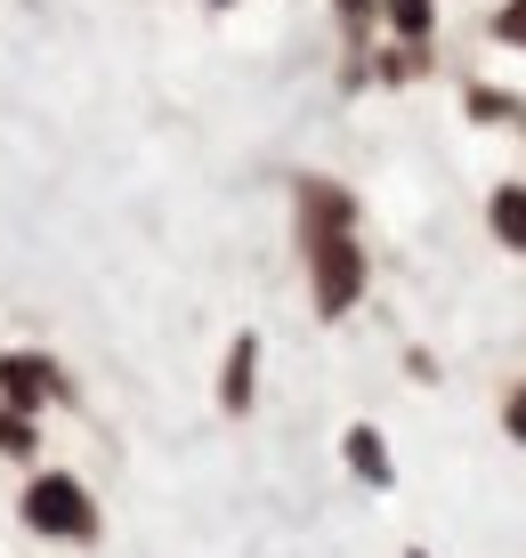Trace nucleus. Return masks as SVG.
<instances>
[{
    "label": "nucleus",
    "instance_id": "8",
    "mask_svg": "<svg viewBox=\"0 0 526 558\" xmlns=\"http://www.w3.org/2000/svg\"><path fill=\"white\" fill-rule=\"evenodd\" d=\"M388 16H397V33H430V0H388Z\"/></svg>",
    "mask_w": 526,
    "mask_h": 558
},
{
    "label": "nucleus",
    "instance_id": "6",
    "mask_svg": "<svg viewBox=\"0 0 526 558\" xmlns=\"http://www.w3.org/2000/svg\"><path fill=\"white\" fill-rule=\"evenodd\" d=\"M251 397V340H236V364H227V405Z\"/></svg>",
    "mask_w": 526,
    "mask_h": 558
},
{
    "label": "nucleus",
    "instance_id": "10",
    "mask_svg": "<svg viewBox=\"0 0 526 558\" xmlns=\"http://www.w3.org/2000/svg\"><path fill=\"white\" fill-rule=\"evenodd\" d=\"M470 106H478V113H486V122H511V113H518V106H511V98H494V89H478V98H470Z\"/></svg>",
    "mask_w": 526,
    "mask_h": 558
},
{
    "label": "nucleus",
    "instance_id": "11",
    "mask_svg": "<svg viewBox=\"0 0 526 558\" xmlns=\"http://www.w3.org/2000/svg\"><path fill=\"white\" fill-rule=\"evenodd\" d=\"M511 437H518V446H526V389L511 397Z\"/></svg>",
    "mask_w": 526,
    "mask_h": 558
},
{
    "label": "nucleus",
    "instance_id": "1",
    "mask_svg": "<svg viewBox=\"0 0 526 558\" xmlns=\"http://www.w3.org/2000/svg\"><path fill=\"white\" fill-rule=\"evenodd\" d=\"M308 210H316V235H308V252H316V307L324 316H348V300L364 283V259L348 243V203L333 186H308Z\"/></svg>",
    "mask_w": 526,
    "mask_h": 558
},
{
    "label": "nucleus",
    "instance_id": "12",
    "mask_svg": "<svg viewBox=\"0 0 526 558\" xmlns=\"http://www.w3.org/2000/svg\"><path fill=\"white\" fill-rule=\"evenodd\" d=\"M340 16H348V25H357V16H364V0H340Z\"/></svg>",
    "mask_w": 526,
    "mask_h": 558
},
{
    "label": "nucleus",
    "instance_id": "4",
    "mask_svg": "<svg viewBox=\"0 0 526 558\" xmlns=\"http://www.w3.org/2000/svg\"><path fill=\"white\" fill-rule=\"evenodd\" d=\"M494 235L511 243V252H526V186H502L494 195Z\"/></svg>",
    "mask_w": 526,
    "mask_h": 558
},
{
    "label": "nucleus",
    "instance_id": "2",
    "mask_svg": "<svg viewBox=\"0 0 526 558\" xmlns=\"http://www.w3.org/2000/svg\"><path fill=\"white\" fill-rule=\"evenodd\" d=\"M25 518H33L41 534H89V526H97V518H89V494L73 486V477H41V486L25 494Z\"/></svg>",
    "mask_w": 526,
    "mask_h": 558
},
{
    "label": "nucleus",
    "instance_id": "7",
    "mask_svg": "<svg viewBox=\"0 0 526 558\" xmlns=\"http://www.w3.org/2000/svg\"><path fill=\"white\" fill-rule=\"evenodd\" d=\"M494 33H502V41H511V49H526V0H502Z\"/></svg>",
    "mask_w": 526,
    "mask_h": 558
},
{
    "label": "nucleus",
    "instance_id": "3",
    "mask_svg": "<svg viewBox=\"0 0 526 558\" xmlns=\"http://www.w3.org/2000/svg\"><path fill=\"white\" fill-rule=\"evenodd\" d=\"M0 389H9L16 405H33V397H49L57 380H49V364H41V356H0Z\"/></svg>",
    "mask_w": 526,
    "mask_h": 558
},
{
    "label": "nucleus",
    "instance_id": "5",
    "mask_svg": "<svg viewBox=\"0 0 526 558\" xmlns=\"http://www.w3.org/2000/svg\"><path fill=\"white\" fill-rule=\"evenodd\" d=\"M348 453H357V470H364V477H388V461H381V437H373V429L348 437Z\"/></svg>",
    "mask_w": 526,
    "mask_h": 558
},
{
    "label": "nucleus",
    "instance_id": "9",
    "mask_svg": "<svg viewBox=\"0 0 526 558\" xmlns=\"http://www.w3.org/2000/svg\"><path fill=\"white\" fill-rule=\"evenodd\" d=\"M25 446H33V429L16 413H0V453H25Z\"/></svg>",
    "mask_w": 526,
    "mask_h": 558
}]
</instances>
